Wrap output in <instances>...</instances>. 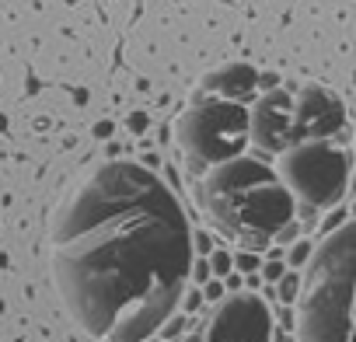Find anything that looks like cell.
I'll list each match as a JSON object with an SVG mask.
<instances>
[{
    "label": "cell",
    "instance_id": "1",
    "mask_svg": "<svg viewBox=\"0 0 356 342\" xmlns=\"http://www.w3.org/2000/svg\"><path fill=\"white\" fill-rule=\"evenodd\" d=\"M53 276L98 342H147L193 272V231L175 193L133 161L102 164L53 224Z\"/></svg>",
    "mask_w": 356,
    "mask_h": 342
},
{
    "label": "cell",
    "instance_id": "2",
    "mask_svg": "<svg viewBox=\"0 0 356 342\" xmlns=\"http://www.w3.org/2000/svg\"><path fill=\"white\" fill-rule=\"evenodd\" d=\"M200 200L217 231L241 241L245 248H262L280 238L297 210L276 171L252 157H234L210 168L200 186Z\"/></svg>",
    "mask_w": 356,
    "mask_h": 342
},
{
    "label": "cell",
    "instance_id": "3",
    "mask_svg": "<svg viewBox=\"0 0 356 342\" xmlns=\"http://www.w3.org/2000/svg\"><path fill=\"white\" fill-rule=\"evenodd\" d=\"M356 297V227H335L307 259L300 286V342H353Z\"/></svg>",
    "mask_w": 356,
    "mask_h": 342
},
{
    "label": "cell",
    "instance_id": "4",
    "mask_svg": "<svg viewBox=\"0 0 356 342\" xmlns=\"http://www.w3.org/2000/svg\"><path fill=\"white\" fill-rule=\"evenodd\" d=\"M175 136L182 143L186 157L196 168H217L241 157L248 143V108L241 101L207 98L182 112L175 126Z\"/></svg>",
    "mask_w": 356,
    "mask_h": 342
},
{
    "label": "cell",
    "instance_id": "5",
    "mask_svg": "<svg viewBox=\"0 0 356 342\" xmlns=\"http://www.w3.org/2000/svg\"><path fill=\"white\" fill-rule=\"evenodd\" d=\"M280 182L304 206L325 210L335 206L346 196L349 186V157L339 147L328 143H293L280 154Z\"/></svg>",
    "mask_w": 356,
    "mask_h": 342
},
{
    "label": "cell",
    "instance_id": "6",
    "mask_svg": "<svg viewBox=\"0 0 356 342\" xmlns=\"http://www.w3.org/2000/svg\"><path fill=\"white\" fill-rule=\"evenodd\" d=\"M186 342H280L269 304L259 293H234Z\"/></svg>",
    "mask_w": 356,
    "mask_h": 342
},
{
    "label": "cell",
    "instance_id": "7",
    "mask_svg": "<svg viewBox=\"0 0 356 342\" xmlns=\"http://www.w3.org/2000/svg\"><path fill=\"white\" fill-rule=\"evenodd\" d=\"M346 126V105L328 88H304L293 98V143H325Z\"/></svg>",
    "mask_w": 356,
    "mask_h": 342
},
{
    "label": "cell",
    "instance_id": "8",
    "mask_svg": "<svg viewBox=\"0 0 356 342\" xmlns=\"http://www.w3.org/2000/svg\"><path fill=\"white\" fill-rule=\"evenodd\" d=\"M248 140L273 154L293 147V98L286 91H269L259 98L255 112H248Z\"/></svg>",
    "mask_w": 356,
    "mask_h": 342
},
{
    "label": "cell",
    "instance_id": "9",
    "mask_svg": "<svg viewBox=\"0 0 356 342\" xmlns=\"http://www.w3.org/2000/svg\"><path fill=\"white\" fill-rule=\"evenodd\" d=\"M259 88V70L248 67V63H231L224 70H213L207 81H203V91H213L220 101H238V98H252Z\"/></svg>",
    "mask_w": 356,
    "mask_h": 342
},
{
    "label": "cell",
    "instance_id": "10",
    "mask_svg": "<svg viewBox=\"0 0 356 342\" xmlns=\"http://www.w3.org/2000/svg\"><path fill=\"white\" fill-rule=\"evenodd\" d=\"M297 293H300V276H297V272H283V279H280V297L290 304V300H297Z\"/></svg>",
    "mask_w": 356,
    "mask_h": 342
},
{
    "label": "cell",
    "instance_id": "11",
    "mask_svg": "<svg viewBox=\"0 0 356 342\" xmlns=\"http://www.w3.org/2000/svg\"><path fill=\"white\" fill-rule=\"evenodd\" d=\"M210 269H213L217 276H227V272H231V255H227V252H213V255H210Z\"/></svg>",
    "mask_w": 356,
    "mask_h": 342
},
{
    "label": "cell",
    "instance_id": "12",
    "mask_svg": "<svg viewBox=\"0 0 356 342\" xmlns=\"http://www.w3.org/2000/svg\"><path fill=\"white\" fill-rule=\"evenodd\" d=\"M231 266H238L241 272H255V269H259V259H255L252 252H241L238 259H231Z\"/></svg>",
    "mask_w": 356,
    "mask_h": 342
},
{
    "label": "cell",
    "instance_id": "13",
    "mask_svg": "<svg viewBox=\"0 0 356 342\" xmlns=\"http://www.w3.org/2000/svg\"><path fill=\"white\" fill-rule=\"evenodd\" d=\"M311 259V245L307 241H300L293 252H290V266H300V262H307Z\"/></svg>",
    "mask_w": 356,
    "mask_h": 342
},
{
    "label": "cell",
    "instance_id": "14",
    "mask_svg": "<svg viewBox=\"0 0 356 342\" xmlns=\"http://www.w3.org/2000/svg\"><path fill=\"white\" fill-rule=\"evenodd\" d=\"M262 272H266V279H269V283H280V279H283V262H266V269H262Z\"/></svg>",
    "mask_w": 356,
    "mask_h": 342
},
{
    "label": "cell",
    "instance_id": "15",
    "mask_svg": "<svg viewBox=\"0 0 356 342\" xmlns=\"http://www.w3.org/2000/svg\"><path fill=\"white\" fill-rule=\"evenodd\" d=\"M207 297H210V300H220V297H224V283H220V279L210 283V286H207Z\"/></svg>",
    "mask_w": 356,
    "mask_h": 342
}]
</instances>
